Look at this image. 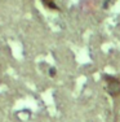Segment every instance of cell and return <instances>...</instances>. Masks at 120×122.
I'll list each match as a JSON object with an SVG mask.
<instances>
[{
    "label": "cell",
    "mask_w": 120,
    "mask_h": 122,
    "mask_svg": "<svg viewBox=\"0 0 120 122\" xmlns=\"http://www.w3.org/2000/svg\"><path fill=\"white\" fill-rule=\"evenodd\" d=\"M107 83V92L112 97H118L120 95V79L112 75H103Z\"/></svg>",
    "instance_id": "obj_1"
},
{
    "label": "cell",
    "mask_w": 120,
    "mask_h": 122,
    "mask_svg": "<svg viewBox=\"0 0 120 122\" xmlns=\"http://www.w3.org/2000/svg\"><path fill=\"white\" fill-rule=\"evenodd\" d=\"M41 3L44 4V7L49 8V9H53V10L58 9V7H57V4H56L54 0H41Z\"/></svg>",
    "instance_id": "obj_2"
}]
</instances>
